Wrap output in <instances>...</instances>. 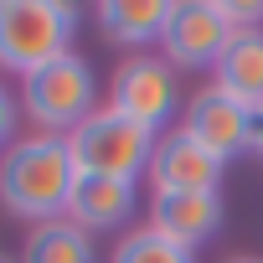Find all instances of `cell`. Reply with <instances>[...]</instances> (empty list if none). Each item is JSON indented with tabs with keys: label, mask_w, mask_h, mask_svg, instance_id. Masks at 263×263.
<instances>
[{
	"label": "cell",
	"mask_w": 263,
	"mask_h": 263,
	"mask_svg": "<svg viewBox=\"0 0 263 263\" xmlns=\"http://www.w3.org/2000/svg\"><path fill=\"white\" fill-rule=\"evenodd\" d=\"M72 186H78V165H72V150L62 135L16 140L0 160V206L11 217H26L31 227L67 217Z\"/></svg>",
	"instance_id": "6da1fadb"
},
{
	"label": "cell",
	"mask_w": 263,
	"mask_h": 263,
	"mask_svg": "<svg viewBox=\"0 0 263 263\" xmlns=\"http://www.w3.org/2000/svg\"><path fill=\"white\" fill-rule=\"evenodd\" d=\"M78 6L62 0H6L0 6V67L6 72H36L72 52Z\"/></svg>",
	"instance_id": "7a4b0ae2"
},
{
	"label": "cell",
	"mask_w": 263,
	"mask_h": 263,
	"mask_svg": "<svg viewBox=\"0 0 263 263\" xmlns=\"http://www.w3.org/2000/svg\"><path fill=\"white\" fill-rule=\"evenodd\" d=\"M93 98H98V78H93V62L78 57V52H67V57L21 78V108L36 124V135H62L67 140L93 114Z\"/></svg>",
	"instance_id": "3957f363"
},
{
	"label": "cell",
	"mask_w": 263,
	"mask_h": 263,
	"mask_svg": "<svg viewBox=\"0 0 263 263\" xmlns=\"http://www.w3.org/2000/svg\"><path fill=\"white\" fill-rule=\"evenodd\" d=\"M155 140L150 129H140L135 119H124L114 108H93L72 135H67V150H72V165L78 176H114V181H140L150 155H155Z\"/></svg>",
	"instance_id": "277c9868"
},
{
	"label": "cell",
	"mask_w": 263,
	"mask_h": 263,
	"mask_svg": "<svg viewBox=\"0 0 263 263\" xmlns=\"http://www.w3.org/2000/svg\"><path fill=\"white\" fill-rule=\"evenodd\" d=\"M108 108L135 119L140 129H150V135H160V129L171 124V114L181 108V88H176V72L165 57H150V52H135L124 57L108 78Z\"/></svg>",
	"instance_id": "5b68a950"
},
{
	"label": "cell",
	"mask_w": 263,
	"mask_h": 263,
	"mask_svg": "<svg viewBox=\"0 0 263 263\" xmlns=\"http://www.w3.org/2000/svg\"><path fill=\"white\" fill-rule=\"evenodd\" d=\"M227 42H232V26L222 16V0H176L160 31V57L171 67H217Z\"/></svg>",
	"instance_id": "8992f818"
},
{
	"label": "cell",
	"mask_w": 263,
	"mask_h": 263,
	"mask_svg": "<svg viewBox=\"0 0 263 263\" xmlns=\"http://www.w3.org/2000/svg\"><path fill=\"white\" fill-rule=\"evenodd\" d=\"M222 165L227 160H217L206 145H196L186 129H165L155 140V155H150L145 176H150L155 191H217Z\"/></svg>",
	"instance_id": "52a82bcc"
},
{
	"label": "cell",
	"mask_w": 263,
	"mask_h": 263,
	"mask_svg": "<svg viewBox=\"0 0 263 263\" xmlns=\"http://www.w3.org/2000/svg\"><path fill=\"white\" fill-rule=\"evenodd\" d=\"M181 129L196 140V145H206L217 160H232L242 145H248V108L237 103V98H227L222 88H201V93H191V103L181 108Z\"/></svg>",
	"instance_id": "ba28073f"
},
{
	"label": "cell",
	"mask_w": 263,
	"mask_h": 263,
	"mask_svg": "<svg viewBox=\"0 0 263 263\" xmlns=\"http://www.w3.org/2000/svg\"><path fill=\"white\" fill-rule=\"evenodd\" d=\"M150 227L196 253V242H206L222 227V196L217 191H155L150 196Z\"/></svg>",
	"instance_id": "9c48e42d"
},
{
	"label": "cell",
	"mask_w": 263,
	"mask_h": 263,
	"mask_svg": "<svg viewBox=\"0 0 263 263\" xmlns=\"http://www.w3.org/2000/svg\"><path fill=\"white\" fill-rule=\"evenodd\" d=\"M135 181H114V176H78L72 201H67V222H78L83 232H114L135 217Z\"/></svg>",
	"instance_id": "30bf717a"
},
{
	"label": "cell",
	"mask_w": 263,
	"mask_h": 263,
	"mask_svg": "<svg viewBox=\"0 0 263 263\" xmlns=\"http://www.w3.org/2000/svg\"><path fill=\"white\" fill-rule=\"evenodd\" d=\"M212 88H222L242 108L263 103V31H232L227 52L212 67Z\"/></svg>",
	"instance_id": "8fae6325"
},
{
	"label": "cell",
	"mask_w": 263,
	"mask_h": 263,
	"mask_svg": "<svg viewBox=\"0 0 263 263\" xmlns=\"http://www.w3.org/2000/svg\"><path fill=\"white\" fill-rule=\"evenodd\" d=\"M176 0H103L98 6V31L114 47H150L160 42Z\"/></svg>",
	"instance_id": "7c38bea8"
},
{
	"label": "cell",
	"mask_w": 263,
	"mask_h": 263,
	"mask_svg": "<svg viewBox=\"0 0 263 263\" xmlns=\"http://www.w3.org/2000/svg\"><path fill=\"white\" fill-rule=\"evenodd\" d=\"M16 263H93V232H83L78 222L57 217V222H36L21 242Z\"/></svg>",
	"instance_id": "4fadbf2b"
},
{
	"label": "cell",
	"mask_w": 263,
	"mask_h": 263,
	"mask_svg": "<svg viewBox=\"0 0 263 263\" xmlns=\"http://www.w3.org/2000/svg\"><path fill=\"white\" fill-rule=\"evenodd\" d=\"M108 263H196V253L181 248V242H171V237H160L155 227H140V232L119 237V248H114Z\"/></svg>",
	"instance_id": "5bb4252c"
},
{
	"label": "cell",
	"mask_w": 263,
	"mask_h": 263,
	"mask_svg": "<svg viewBox=\"0 0 263 263\" xmlns=\"http://www.w3.org/2000/svg\"><path fill=\"white\" fill-rule=\"evenodd\" d=\"M222 16L232 31H263V0H222Z\"/></svg>",
	"instance_id": "9a60e30c"
},
{
	"label": "cell",
	"mask_w": 263,
	"mask_h": 263,
	"mask_svg": "<svg viewBox=\"0 0 263 263\" xmlns=\"http://www.w3.org/2000/svg\"><path fill=\"white\" fill-rule=\"evenodd\" d=\"M16 114H21V98L0 83V150H6V140L16 135Z\"/></svg>",
	"instance_id": "2e32d148"
},
{
	"label": "cell",
	"mask_w": 263,
	"mask_h": 263,
	"mask_svg": "<svg viewBox=\"0 0 263 263\" xmlns=\"http://www.w3.org/2000/svg\"><path fill=\"white\" fill-rule=\"evenodd\" d=\"M248 155H263V103L258 108H248V145H242Z\"/></svg>",
	"instance_id": "e0dca14e"
},
{
	"label": "cell",
	"mask_w": 263,
	"mask_h": 263,
	"mask_svg": "<svg viewBox=\"0 0 263 263\" xmlns=\"http://www.w3.org/2000/svg\"><path fill=\"white\" fill-rule=\"evenodd\" d=\"M227 263H263V258H227Z\"/></svg>",
	"instance_id": "ac0fdd59"
},
{
	"label": "cell",
	"mask_w": 263,
	"mask_h": 263,
	"mask_svg": "<svg viewBox=\"0 0 263 263\" xmlns=\"http://www.w3.org/2000/svg\"><path fill=\"white\" fill-rule=\"evenodd\" d=\"M0 263H16V258H11V253H0Z\"/></svg>",
	"instance_id": "d6986e66"
}]
</instances>
